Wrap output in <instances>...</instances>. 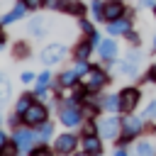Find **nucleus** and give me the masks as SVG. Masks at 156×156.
<instances>
[{
  "label": "nucleus",
  "mask_w": 156,
  "mask_h": 156,
  "mask_svg": "<svg viewBox=\"0 0 156 156\" xmlns=\"http://www.w3.org/2000/svg\"><path fill=\"white\" fill-rule=\"evenodd\" d=\"M10 139H12V144L20 149V154H29V151L39 144V141H37V132H34L32 127H27V124H22V127L12 129Z\"/></svg>",
  "instance_id": "nucleus-1"
},
{
  "label": "nucleus",
  "mask_w": 156,
  "mask_h": 156,
  "mask_svg": "<svg viewBox=\"0 0 156 156\" xmlns=\"http://www.w3.org/2000/svg\"><path fill=\"white\" fill-rule=\"evenodd\" d=\"M49 119V110H46V105L44 102H39V100H34L32 105H29V110L22 115V124H27V127H39L41 122H46Z\"/></svg>",
  "instance_id": "nucleus-2"
},
{
  "label": "nucleus",
  "mask_w": 156,
  "mask_h": 156,
  "mask_svg": "<svg viewBox=\"0 0 156 156\" xmlns=\"http://www.w3.org/2000/svg\"><path fill=\"white\" fill-rule=\"evenodd\" d=\"M66 54H68V49H66L63 44L54 41V44H46V46L39 51V61H41L44 66H54V63H61V61L66 58Z\"/></svg>",
  "instance_id": "nucleus-3"
},
{
  "label": "nucleus",
  "mask_w": 156,
  "mask_h": 156,
  "mask_svg": "<svg viewBox=\"0 0 156 156\" xmlns=\"http://www.w3.org/2000/svg\"><path fill=\"white\" fill-rule=\"evenodd\" d=\"M105 83H107V76H105V71H102V68H98V66H90V68L80 76V85H83L88 93L100 90Z\"/></svg>",
  "instance_id": "nucleus-4"
},
{
  "label": "nucleus",
  "mask_w": 156,
  "mask_h": 156,
  "mask_svg": "<svg viewBox=\"0 0 156 156\" xmlns=\"http://www.w3.org/2000/svg\"><path fill=\"white\" fill-rule=\"evenodd\" d=\"M58 122H61L63 127H78V124L83 122L80 107H78V105H63V102H61V107H58Z\"/></svg>",
  "instance_id": "nucleus-5"
},
{
  "label": "nucleus",
  "mask_w": 156,
  "mask_h": 156,
  "mask_svg": "<svg viewBox=\"0 0 156 156\" xmlns=\"http://www.w3.org/2000/svg\"><path fill=\"white\" fill-rule=\"evenodd\" d=\"M76 149H78V136L71 134V132H63V134H58L54 139V151L58 156H71Z\"/></svg>",
  "instance_id": "nucleus-6"
},
{
  "label": "nucleus",
  "mask_w": 156,
  "mask_h": 156,
  "mask_svg": "<svg viewBox=\"0 0 156 156\" xmlns=\"http://www.w3.org/2000/svg\"><path fill=\"white\" fill-rule=\"evenodd\" d=\"M124 12H127V7H124V2H122V0H105L102 20H105V24H107V22H115V20L124 17Z\"/></svg>",
  "instance_id": "nucleus-7"
},
{
  "label": "nucleus",
  "mask_w": 156,
  "mask_h": 156,
  "mask_svg": "<svg viewBox=\"0 0 156 156\" xmlns=\"http://www.w3.org/2000/svg\"><path fill=\"white\" fill-rule=\"evenodd\" d=\"M54 80H56V76H51V71H41L39 76H37V80H34V95L39 98V100H44L46 98V93H49V88L54 85Z\"/></svg>",
  "instance_id": "nucleus-8"
},
{
  "label": "nucleus",
  "mask_w": 156,
  "mask_h": 156,
  "mask_svg": "<svg viewBox=\"0 0 156 156\" xmlns=\"http://www.w3.org/2000/svg\"><path fill=\"white\" fill-rule=\"evenodd\" d=\"M119 119L117 117H102L100 122H98V134L100 136H105V139H115L117 134H119Z\"/></svg>",
  "instance_id": "nucleus-9"
},
{
  "label": "nucleus",
  "mask_w": 156,
  "mask_h": 156,
  "mask_svg": "<svg viewBox=\"0 0 156 156\" xmlns=\"http://www.w3.org/2000/svg\"><path fill=\"white\" fill-rule=\"evenodd\" d=\"M27 12H29V10H27L22 2H17V0H15V5H12L7 12H2V15H0V22H2L5 27H10V24H15V22L24 20V15H27Z\"/></svg>",
  "instance_id": "nucleus-10"
},
{
  "label": "nucleus",
  "mask_w": 156,
  "mask_h": 156,
  "mask_svg": "<svg viewBox=\"0 0 156 156\" xmlns=\"http://www.w3.org/2000/svg\"><path fill=\"white\" fill-rule=\"evenodd\" d=\"M136 102H139V90H136V88H124V90L119 93V110L132 112V110L136 107Z\"/></svg>",
  "instance_id": "nucleus-11"
},
{
  "label": "nucleus",
  "mask_w": 156,
  "mask_h": 156,
  "mask_svg": "<svg viewBox=\"0 0 156 156\" xmlns=\"http://www.w3.org/2000/svg\"><path fill=\"white\" fill-rule=\"evenodd\" d=\"M122 129H124V136H122V139L129 141L132 136H136V134L141 132V119H139V117H132V115L127 112V117L122 119Z\"/></svg>",
  "instance_id": "nucleus-12"
},
{
  "label": "nucleus",
  "mask_w": 156,
  "mask_h": 156,
  "mask_svg": "<svg viewBox=\"0 0 156 156\" xmlns=\"http://www.w3.org/2000/svg\"><path fill=\"white\" fill-rule=\"evenodd\" d=\"M129 29H132V15L129 12H124V17L115 20V22H107V32L110 34H127Z\"/></svg>",
  "instance_id": "nucleus-13"
},
{
  "label": "nucleus",
  "mask_w": 156,
  "mask_h": 156,
  "mask_svg": "<svg viewBox=\"0 0 156 156\" xmlns=\"http://www.w3.org/2000/svg\"><path fill=\"white\" fill-rule=\"evenodd\" d=\"M78 73L73 71V68H66V71H61L58 76H56V80H54V85L56 88H73L76 83H78Z\"/></svg>",
  "instance_id": "nucleus-14"
},
{
  "label": "nucleus",
  "mask_w": 156,
  "mask_h": 156,
  "mask_svg": "<svg viewBox=\"0 0 156 156\" xmlns=\"http://www.w3.org/2000/svg\"><path fill=\"white\" fill-rule=\"evenodd\" d=\"M83 151L85 154H90V156H100L102 154V141H100V136L98 134H90V136H83Z\"/></svg>",
  "instance_id": "nucleus-15"
},
{
  "label": "nucleus",
  "mask_w": 156,
  "mask_h": 156,
  "mask_svg": "<svg viewBox=\"0 0 156 156\" xmlns=\"http://www.w3.org/2000/svg\"><path fill=\"white\" fill-rule=\"evenodd\" d=\"M90 51H93V44H90V39H88V37H85V39H80V41L73 46V61H88Z\"/></svg>",
  "instance_id": "nucleus-16"
},
{
  "label": "nucleus",
  "mask_w": 156,
  "mask_h": 156,
  "mask_svg": "<svg viewBox=\"0 0 156 156\" xmlns=\"http://www.w3.org/2000/svg\"><path fill=\"white\" fill-rule=\"evenodd\" d=\"M98 51H100V56H102V58L110 63V61L115 58V54H117V44H115V39H100Z\"/></svg>",
  "instance_id": "nucleus-17"
},
{
  "label": "nucleus",
  "mask_w": 156,
  "mask_h": 156,
  "mask_svg": "<svg viewBox=\"0 0 156 156\" xmlns=\"http://www.w3.org/2000/svg\"><path fill=\"white\" fill-rule=\"evenodd\" d=\"M34 132H37V141H39V144H46V141L54 136V122L46 119V122H41L39 127H34Z\"/></svg>",
  "instance_id": "nucleus-18"
},
{
  "label": "nucleus",
  "mask_w": 156,
  "mask_h": 156,
  "mask_svg": "<svg viewBox=\"0 0 156 156\" xmlns=\"http://www.w3.org/2000/svg\"><path fill=\"white\" fill-rule=\"evenodd\" d=\"M34 100H37V95H34V93H22V95L15 100V112H17V115H24Z\"/></svg>",
  "instance_id": "nucleus-19"
},
{
  "label": "nucleus",
  "mask_w": 156,
  "mask_h": 156,
  "mask_svg": "<svg viewBox=\"0 0 156 156\" xmlns=\"http://www.w3.org/2000/svg\"><path fill=\"white\" fill-rule=\"evenodd\" d=\"M27 29H29L32 37H44L49 27H46V20H41V17H32L29 24H27Z\"/></svg>",
  "instance_id": "nucleus-20"
},
{
  "label": "nucleus",
  "mask_w": 156,
  "mask_h": 156,
  "mask_svg": "<svg viewBox=\"0 0 156 156\" xmlns=\"http://www.w3.org/2000/svg\"><path fill=\"white\" fill-rule=\"evenodd\" d=\"M63 12L66 15H71V17H85V5L80 2V0H66V7H63Z\"/></svg>",
  "instance_id": "nucleus-21"
},
{
  "label": "nucleus",
  "mask_w": 156,
  "mask_h": 156,
  "mask_svg": "<svg viewBox=\"0 0 156 156\" xmlns=\"http://www.w3.org/2000/svg\"><path fill=\"white\" fill-rule=\"evenodd\" d=\"M136 66H139V54L136 51H132V54H127V61H122L119 63V71L122 73H136Z\"/></svg>",
  "instance_id": "nucleus-22"
},
{
  "label": "nucleus",
  "mask_w": 156,
  "mask_h": 156,
  "mask_svg": "<svg viewBox=\"0 0 156 156\" xmlns=\"http://www.w3.org/2000/svg\"><path fill=\"white\" fill-rule=\"evenodd\" d=\"M12 56H15V58H29V44H27L24 39L15 41V44H12Z\"/></svg>",
  "instance_id": "nucleus-23"
},
{
  "label": "nucleus",
  "mask_w": 156,
  "mask_h": 156,
  "mask_svg": "<svg viewBox=\"0 0 156 156\" xmlns=\"http://www.w3.org/2000/svg\"><path fill=\"white\" fill-rule=\"evenodd\" d=\"M10 95H12V85H10V80L0 73V107L10 100Z\"/></svg>",
  "instance_id": "nucleus-24"
},
{
  "label": "nucleus",
  "mask_w": 156,
  "mask_h": 156,
  "mask_svg": "<svg viewBox=\"0 0 156 156\" xmlns=\"http://www.w3.org/2000/svg\"><path fill=\"white\" fill-rule=\"evenodd\" d=\"M102 107H105L107 112L119 110V95H107V98H102Z\"/></svg>",
  "instance_id": "nucleus-25"
},
{
  "label": "nucleus",
  "mask_w": 156,
  "mask_h": 156,
  "mask_svg": "<svg viewBox=\"0 0 156 156\" xmlns=\"http://www.w3.org/2000/svg\"><path fill=\"white\" fill-rule=\"evenodd\" d=\"M102 7H105V2H102V0H90V12H93V20L105 22V20H102Z\"/></svg>",
  "instance_id": "nucleus-26"
},
{
  "label": "nucleus",
  "mask_w": 156,
  "mask_h": 156,
  "mask_svg": "<svg viewBox=\"0 0 156 156\" xmlns=\"http://www.w3.org/2000/svg\"><path fill=\"white\" fill-rule=\"evenodd\" d=\"M54 154H56V151H54V149H49L46 144H37L27 156H54Z\"/></svg>",
  "instance_id": "nucleus-27"
},
{
  "label": "nucleus",
  "mask_w": 156,
  "mask_h": 156,
  "mask_svg": "<svg viewBox=\"0 0 156 156\" xmlns=\"http://www.w3.org/2000/svg\"><path fill=\"white\" fill-rule=\"evenodd\" d=\"M66 7V0H44V10H51V12H63Z\"/></svg>",
  "instance_id": "nucleus-28"
},
{
  "label": "nucleus",
  "mask_w": 156,
  "mask_h": 156,
  "mask_svg": "<svg viewBox=\"0 0 156 156\" xmlns=\"http://www.w3.org/2000/svg\"><path fill=\"white\" fill-rule=\"evenodd\" d=\"M78 27H80V32H83L85 37H93V34H95L93 22H90V20H85V17H80V20H78Z\"/></svg>",
  "instance_id": "nucleus-29"
},
{
  "label": "nucleus",
  "mask_w": 156,
  "mask_h": 156,
  "mask_svg": "<svg viewBox=\"0 0 156 156\" xmlns=\"http://www.w3.org/2000/svg\"><path fill=\"white\" fill-rule=\"evenodd\" d=\"M5 122H7V127H10V129H17V127H22V115H17V112L12 110V115H7V117H5Z\"/></svg>",
  "instance_id": "nucleus-30"
},
{
  "label": "nucleus",
  "mask_w": 156,
  "mask_h": 156,
  "mask_svg": "<svg viewBox=\"0 0 156 156\" xmlns=\"http://www.w3.org/2000/svg\"><path fill=\"white\" fill-rule=\"evenodd\" d=\"M17 2H22L29 12H37V10H44V0H17Z\"/></svg>",
  "instance_id": "nucleus-31"
},
{
  "label": "nucleus",
  "mask_w": 156,
  "mask_h": 156,
  "mask_svg": "<svg viewBox=\"0 0 156 156\" xmlns=\"http://www.w3.org/2000/svg\"><path fill=\"white\" fill-rule=\"evenodd\" d=\"M0 156H20V149L12 144V139H10V141H7V144L0 149Z\"/></svg>",
  "instance_id": "nucleus-32"
},
{
  "label": "nucleus",
  "mask_w": 156,
  "mask_h": 156,
  "mask_svg": "<svg viewBox=\"0 0 156 156\" xmlns=\"http://www.w3.org/2000/svg\"><path fill=\"white\" fill-rule=\"evenodd\" d=\"M136 156H154V146H151L149 141H141V144L136 146Z\"/></svg>",
  "instance_id": "nucleus-33"
},
{
  "label": "nucleus",
  "mask_w": 156,
  "mask_h": 156,
  "mask_svg": "<svg viewBox=\"0 0 156 156\" xmlns=\"http://www.w3.org/2000/svg\"><path fill=\"white\" fill-rule=\"evenodd\" d=\"M20 80H22L24 85H29V83L37 80V73H32V71H22V73H20Z\"/></svg>",
  "instance_id": "nucleus-34"
},
{
  "label": "nucleus",
  "mask_w": 156,
  "mask_h": 156,
  "mask_svg": "<svg viewBox=\"0 0 156 156\" xmlns=\"http://www.w3.org/2000/svg\"><path fill=\"white\" fill-rule=\"evenodd\" d=\"M90 134H98V124L95 122H85L83 124V136H90Z\"/></svg>",
  "instance_id": "nucleus-35"
},
{
  "label": "nucleus",
  "mask_w": 156,
  "mask_h": 156,
  "mask_svg": "<svg viewBox=\"0 0 156 156\" xmlns=\"http://www.w3.org/2000/svg\"><path fill=\"white\" fill-rule=\"evenodd\" d=\"M88 68H90V66H88V61H76V66H73V71H76L78 76H83Z\"/></svg>",
  "instance_id": "nucleus-36"
},
{
  "label": "nucleus",
  "mask_w": 156,
  "mask_h": 156,
  "mask_svg": "<svg viewBox=\"0 0 156 156\" xmlns=\"http://www.w3.org/2000/svg\"><path fill=\"white\" fill-rule=\"evenodd\" d=\"M7 46V32H5V24L0 22V51Z\"/></svg>",
  "instance_id": "nucleus-37"
},
{
  "label": "nucleus",
  "mask_w": 156,
  "mask_h": 156,
  "mask_svg": "<svg viewBox=\"0 0 156 156\" xmlns=\"http://www.w3.org/2000/svg\"><path fill=\"white\" fill-rule=\"evenodd\" d=\"M151 115H156V102H151V105L146 107V112H144V117H151Z\"/></svg>",
  "instance_id": "nucleus-38"
},
{
  "label": "nucleus",
  "mask_w": 156,
  "mask_h": 156,
  "mask_svg": "<svg viewBox=\"0 0 156 156\" xmlns=\"http://www.w3.org/2000/svg\"><path fill=\"white\" fill-rule=\"evenodd\" d=\"M124 37H127V39H129V41H132V44H136V41H139V37H136V34H134V32H132V29H129V32H127V34H124Z\"/></svg>",
  "instance_id": "nucleus-39"
},
{
  "label": "nucleus",
  "mask_w": 156,
  "mask_h": 156,
  "mask_svg": "<svg viewBox=\"0 0 156 156\" xmlns=\"http://www.w3.org/2000/svg\"><path fill=\"white\" fill-rule=\"evenodd\" d=\"M141 7H156V0H139Z\"/></svg>",
  "instance_id": "nucleus-40"
},
{
  "label": "nucleus",
  "mask_w": 156,
  "mask_h": 156,
  "mask_svg": "<svg viewBox=\"0 0 156 156\" xmlns=\"http://www.w3.org/2000/svg\"><path fill=\"white\" fill-rule=\"evenodd\" d=\"M115 156H129V154H127L124 149H117V151H115Z\"/></svg>",
  "instance_id": "nucleus-41"
},
{
  "label": "nucleus",
  "mask_w": 156,
  "mask_h": 156,
  "mask_svg": "<svg viewBox=\"0 0 156 156\" xmlns=\"http://www.w3.org/2000/svg\"><path fill=\"white\" fill-rule=\"evenodd\" d=\"M149 78H151V80H156V66L151 68V73H149Z\"/></svg>",
  "instance_id": "nucleus-42"
},
{
  "label": "nucleus",
  "mask_w": 156,
  "mask_h": 156,
  "mask_svg": "<svg viewBox=\"0 0 156 156\" xmlns=\"http://www.w3.org/2000/svg\"><path fill=\"white\" fill-rule=\"evenodd\" d=\"M76 156H90V154H85V151H83V154H76Z\"/></svg>",
  "instance_id": "nucleus-43"
},
{
  "label": "nucleus",
  "mask_w": 156,
  "mask_h": 156,
  "mask_svg": "<svg viewBox=\"0 0 156 156\" xmlns=\"http://www.w3.org/2000/svg\"><path fill=\"white\" fill-rule=\"evenodd\" d=\"M154 49H156V37H154Z\"/></svg>",
  "instance_id": "nucleus-44"
},
{
  "label": "nucleus",
  "mask_w": 156,
  "mask_h": 156,
  "mask_svg": "<svg viewBox=\"0 0 156 156\" xmlns=\"http://www.w3.org/2000/svg\"><path fill=\"white\" fill-rule=\"evenodd\" d=\"M154 12H156V7H154Z\"/></svg>",
  "instance_id": "nucleus-45"
},
{
  "label": "nucleus",
  "mask_w": 156,
  "mask_h": 156,
  "mask_svg": "<svg viewBox=\"0 0 156 156\" xmlns=\"http://www.w3.org/2000/svg\"><path fill=\"white\" fill-rule=\"evenodd\" d=\"M0 129H2V127H0Z\"/></svg>",
  "instance_id": "nucleus-46"
}]
</instances>
